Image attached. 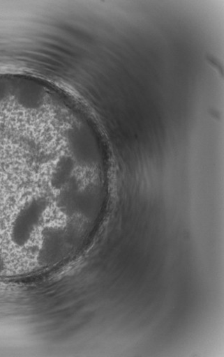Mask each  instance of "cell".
Segmentation results:
<instances>
[{
    "label": "cell",
    "mask_w": 224,
    "mask_h": 357,
    "mask_svg": "<svg viewBox=\"0 0 224 357\" xmlns=\"http://www.w3.org/2000/svg\"><path fill=\"white\" fill-rule=\"evenodd\" d=\"M5 270V261L1 251H0V274Z\"/></svg>",
    "instance_id": "cell-3"
},
{
    "label": "cell",
    "mask_w": 224,
    "mask_h": 357,
    "mask_svg": "<svg viewBox=\"0 0 224 357\" xmlns=\"http://www.w3.org/2000/svg\"><path fill=\"white\" fill-rule=\"evenodd\" d=\"M46 201L36 198L29 202L16 215L11 231L13 241L18 246H24L39 225L46 209Z\"/></svg>",
    "instance_id": "cell-1"
},
{
    "label": "cell",
    "mask_w": 224,
    "mask_h": 357,
    "mask_svg": "<svg viewBox=\"0 0 224 357\" xmlns=\"http://www.w3.org/2000/svg\"><path fill=\"white\" fill-rule=\"evenodd\" d=\"M61 234L57 229H51L45 235L41 248V258L45 261H51L61 246Z\"/></svg>",
    "instance_id": "cell-2"
}]
</instances>
